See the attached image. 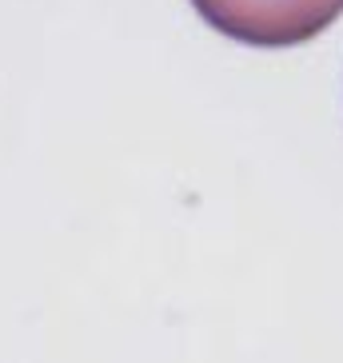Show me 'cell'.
Returning <instances> with one entry per match:
<instances>
[{
    "instance_id": "obj_2",
    "label": "cell",
    "mask_w": 343,
    "mask_h": 363,
    "mask_svg": "<svg viewBox=\"0 0 343 363\" xmlns=\"http://www.w3.org/2000/svg\"><path fill=\"white\" fill-rule=\"evenodd\" d=\"M323 4H335V9H343V0H323Z\"/></svg>"
},
{
    "instance_id": "obj_1",
    "label": "cell",
    "mask_w": 343,
    "mask_h": 363,
    "mask_svg": "<svg viewBox=\"0 0 343 363\" xmlns=\"http://www.w3.org/2000/svg\"><path fill=\"white\" fill-rule=\"evenodd\" d=\"M215 33L252 48H296L332 28L343 9L323 0H192Z\"/></svg>"
}]
</instances>
